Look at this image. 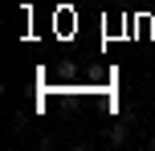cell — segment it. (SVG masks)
Wrapping results in <instances>:
<instances>
[{"label":"cell","instance_id":"2","mask_svg":"<svg viewBox=\"0 0 155 151\" xmlns=\"http://www.w3.org/2000/svg\"><path fill=\"white\" fill-rule=\"evenodd\" d=\"M147 147H151V151H155V135H151V139H147Z\"/></svg>","mask_w":155,"mask_h":151},{"label":"cell","instance_id":"1","mask_svg":"<svg viewBox=\"0 0 155 151\" xmlns=\"http://www.w3.org/2000/svg\"><path fill=\"white\" fill-rule=\"evenodd\" d=\"M106 139H110V143H114V147H123L127 139H131V110H127L123 119H118L114 127H110V135H106Z\"/></svg>","mask_w":155,"mask_h":151}]
</instances>
